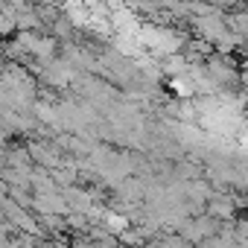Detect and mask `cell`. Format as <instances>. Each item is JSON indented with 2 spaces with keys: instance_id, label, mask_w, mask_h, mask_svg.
<instances>
[{
  "instance_id": "7a4b0ae2",
  "label": "cell",
  "mask_w": 248,
  "mask_h": 248,
  "mask_svg": "<svg viewBox=\"0 0 248 248\" xmlns=\"http://www.w3.org/2000/svg\"><path fill=\"white\" fill-rule=\"evenodd\" d=\"M70 248H96V239L91 233H70Z\"/></svg>"
},
{
  "instance_id": "6da1fadb",
  "label": "cell",
  "mask_w": 248,
  "mask_h": 248,
  "mask_svg": "<svg viewBox=\"0 0 248 248\" xmlns=\"http://www.w3.org/2000/svg\"><path fill=\"white\" fill-rule=\"evenodd\" d=\"M236 202H233V196H225V193H213L210 196V202H207V210L204 213H210L213 219H219V222H231L233 219V213H236Z\"/></svg>"
}]
</instances>
